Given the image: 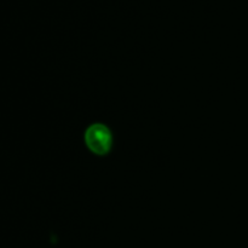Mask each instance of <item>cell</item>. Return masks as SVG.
<instances>
[{
	"mask_svg": "<svg viewBox=\"0 0 248 248\" xmlns=\"http://www.w3.org/2000/svg\"><path fill=\"white\" fill-rule=\"evenodd\" d=\"M85 142L94 154H107L111 147V133L106 126L99 124L92 125L85 133Z\"/></svg>",
	"mask_w": 248,
	"mask_h": 248,
	"instance_id": "cell-1",
	"label": "cell"
}]
</instances>
